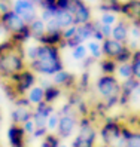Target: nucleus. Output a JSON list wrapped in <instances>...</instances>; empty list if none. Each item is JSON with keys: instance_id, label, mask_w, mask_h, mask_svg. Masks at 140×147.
<instances>
[{"instance_id": "obj_1", "label": "nucleus", "mask_w": 140, "mask_h": 147, "mask_svg": "<svg viewBox=\"0 0 140 147\" xmlns=\"http://www.w3.org/2000/svg\"><path fill=\"white\" fill-rule=\"evenodd\" d=\"M27 68L24 45L16 43L12 39L0 43V76L9 80L15 74Z\"/></svg>"}, {"instance_id": "obj_2", "label": "nucleus", "mask_w": 140, "mask_h": 147, "mask_svg": "<svg viewBox=\"0 0 140 147\" xmlns=\"http://www.w3.org/2000/svg\"><path fill=\"white\" fill-rule=\"evenodd\" d=\"M27 67L34 74L52 77L57 71L63 70V61H61V55H60V48L49 46V45H40L39 43L37 57L31 63H29Z\"/></svg>"}, {"instance_id": "obj_3", "label": "nucleus", "mask_w": 140, "mask_h": 147, "mask_svg": "<svg viewBox=\"0 0 140 147\" xmlns=\"http://www.w3.org/2000/svg\"><path fill=\"white\" fill-rule=\"evenodd\" d=\"M95 89H97L103 104L107 109L121 104L122 85L115 74H101L95 82Z\"/></svg>"}, {"instance_id": "obj_4", "label": "nucleus", "mask_w": 140, "mask_h": 147, "mask_svg": "<svg viewBox=\"0 0 140 147\" xmlns=\"http://www.w3.org/2000/svg\"><path fill=\"white\" fill-rule=\"evenodd\" d=\"M100 138L103 146L107 147H125L127 141V126L119 123L118 120L107 117L100 128Z\"/></svg>"}, {"instance_id": "obj_5", "label": "nucleus", "mask_w": 140, "mask_h": 147, "mask_svg": "<svg viewBox=\"0 0 140 147\" xmlns=\"http://www.w3.org/2000/svg\"><path fill=\"white\" fill-rule=\"evenodd\" d=\"M97 129H95L92 120L88 117L79 119L77 134L72 143V147H97Z\"/></svg>"}, {"instance_id": "obj_6", "label": "nucleus", "mask_w": 140, "mask_h": 147, "mask_svg": "<svg viewBox=\"0 0 140 147\" xmlns=\"http://www.w3.org/2000/svg\"><path fill=\"white\" fill-rule=\"evenodd\" d=\"M7 85H9V88H11V92L16 97L15 100H18L21 97H25V94L36 85V74L27 67L21 73L11 77Z\"/></svg>"}, {"instance_id": "obj_7", "label": "nucleus", "mask_w": 140, "mask_h": 147, "mask_svg": "<svg viewBox=\"0 0 140 147\" xmlns=\"http://www.w3.org/2000/svg\"><path fill=\"white\" fill-rule=\"evenodd\" d=\"M77 126H79V117H77L76 111L69 115H60V122H58V128L55 134L58 135L60 140H66V138L73 135Z\"/></svg>"}, {"instance_id": "obj_8", "label": "nucleus", "mask_w": 140, "mask_h": 147, "mask_svg": "<svg viewBox=\"0 0 140 147\" xmlns=\"http://www.w3.org/2000/svg\"><path fill=\"white\" fill-rule=\"evenodd\" d=\"M2 27L11 34V36H16V34L22 33L29 27V24L25 22L21 16H18L14 11H9L2 15Z\"/></svg>"}, {"instance_id": "obj_9", "label": "nucleus", "mask_w": 140, "mask_h": 147, "mask_svg": "<svg viewBox=\"0 0 140 147\" xmlns=\"http://www.w3.org/2000/svg\"><path fill=\"white\" fill-rule=\"evenodd\" d=\"M11 117H12V123L15 125H22L24 122H27V120L33 117V107L29 104L25 97L16 100V106L12 110Z\"/></svg>"}, {"instance_id": "obj_10", "label": "nucleus", "mask_w": 140, "mask_h": 147, "mask_svg": "<svg viewBox=\"0 0 140 147\" xmlns=\"http://www.w3.org/2000/svg\"><path fill=\"white\" fill-rule=\"evenodd\" d=\"M12 11L18 16H21L27 24L33 22L37 18L36 5H33L31 2H29V0H15L14 6H12Z\"/></svg>"}, {"instance_id": "obj_11", "label": "nucleus", "mask_w": 140, "mask_h": 147, "mask_svg": "<svg viewBox=\"0 0 140 147\" xmlns=\"http://www.w3.org/2000/svg\"><path fill=\"white\" fill-rule=\"evenodd\" d=\"M70 12L73 15V20H75V25H82L92 21L91 20V9L90 6L86 5L82 0H73L72 5H70Z\"/></svg>"}, {"instance_id": "obj_12", "label": "nucleus", "mask_w": 140, "mask_h": 147, "mask_svg": "<svg viewBox=\"0 0 140 147\" xmlns=\"http://www.w3.org/2000/svg\"><path fill=\"white\" fill-rule=\"evenodd\" d=\"M121 15L130 24L140 27V0H127V2H122Z\"/></svg>"}, {"instance_id": "obj_13", "label": "nucleus", "mask_w": 140, "mask_h": 147, "mask_svg": "<svg viewBox=\"0 0 140 147\" xmlns=\"http://www.w3.org/2000/svg\"><path fill=\"white\" fill-rule=\"evenodd\" d=\"M55 111V107L48 102H42V104L33 107V122L36 125V128H46L48 117Z\"/></svg>"}, {"instance_id": "obj_14", "label": "nucleus", "mask_w": 140, "mask_h": 147, "mask_svg": "<svg viewBox=\"0 0 140 147\" xmlns=\"http://www.w3.org/2000/svg\"><path fill=\"white\" fill-rule=\"evenodd\" d=\"M7 141L11 147H25L27 143V134L24 132L21 125L12 123L7 128Z\"/></svg>"}, {"instance_id": "obj_15", "label": "nucleus", "mask_w": 140, "mask_h": 147, "mask_svg": "<svg viewBox=\"0 0 140 147\" xmlns=\"http://www.w3.org/2000/svg\"><path fill=\"white\" fill-rule=\"evenodd\" d=\"M128 34H130V22L127 20H118L116 24L112 27V39L113 40H118L121 43H125L128 42Z\"/></svg>"}, {"instance_id": "obj_16", "label": "nucleus", "mask_w": 140, "mask_h": 147, "mask_svg": "<svg viewBox=\"0 0 140 147\" xmlns=\"http://www.w3.org/2000/svg\"><path fill=\"white\" fill-rule=\"evenodd\" d=\"M25 100L29 101L31 107H36L42 102H45V88L42 85H34L33 88L25 94Z\"/></svg>"}, {"instance_id": "obj_17", "label": "nucleus", "mask_w": 140, "mask_h": 147, "mask_svg": "<svg viewBox=\"0 0 140 147\" xmlns=\"http://www.w3.org/2000/svg\"><path fill=\"white\" fill-rule=\"evenodd\" d=\"M52 83H54L55 86H58V88H70L73 83H75V77L72 73L66 71L64 68L63 70L57 71L54 76H52Z\"/></svg>"}, {"instance_id": "obj_18", "label": "nucleus", "mask_w": 140, "mask_h": 147, "mask_svg": "<svg viewBox=\"0 0 140 147\" xmlns=\"http://www.w3.org/2000/svg\"><path fill=\"white\" fill-rule=\"evenodd\" d=\"M40 45H49V46H64L63 40V31H46L45 36L39 40Z\"/></svg>"}, {"instance_id": "obj_19", "label": "nucleus", "mask_w": 140, "mask_h": 147, "mask_svg": "<svg viewBox=\"0 0 140 147\" xmlns=\"http://www.w3.org/2000/svg\"><path fill=\"white\" fill-rule=\"evenodd\" d=\"M29 28H30V33H31V37L37 42L45 36V33H46V25L40 18H36L33 22H30Z\"/></svg>"}, {"instance_id": "obj_20", "label": "nucleus", "mask_w": 140, "mask_h": 147, "mask_svg": "<svg viewBox=\"0 0 140 147\" xmlns=\"http://www.w3.org/2000/svg\"><path fill=\"white\" fill-rule=\"evenodd\" d=\"M99 7L101 12H110V13H121L122 2L121 0H99Z\"/></svg>"}, {"instance_id": "obj_21", "label": "nucleus", "mask_w": 140, "mask_h": 147, "mask_svg": "<svg viewBox=\"0 0 140 147\" xmlns=\"http://www.w3.org/2000/svg\"><path fill=\"white\" fill-rule=\"evenodd\" d=\"M43 88H45V102H48V104H54V102L58 100L60 97V94H61V89L58 88V86H55L54 83H43L42 85Z\"/></svg>"}, {"instance_id": "obj_22", "label": "nucleus", "mask_w": 140, "mask_h": 147, "mask_svg": "<svg viewBox=\"0 0 140 147\" xmlns=\"http://www.w3.org/2000/svg\"><path fill=\"white\" fill-rule=\"evenodd\" d=\"M55 20L57 22L60 24L61 28H67V27H72L75 25V20H73V15L70 11H58L57 15H55Z\"/></svg>"}, {"instance_id": "obj_23", "label": "nucleus", "mask_w": 140, "mask_h": 147, "mask_svg": "<svg viewBox=\"0 0 140 147\" xmlns=\"http://www.w3.org/2000/svg\"><path fill=\"white\" fill-rule=\"evenodd\" d=\"M86 49H88V55L94 59H103V51H101V43L100 42H97V40H94V39H91V40H88L86 42Z\"/></svg>"}, {"instance_id": "obj_24", "label": "nucleus", "mask_w": 140, "mask_h": 147, "mask_svg": "<svg viewBox=\"0 0 140 147\" xmlns=\"http://www.w3.org/2000/svg\"><path fill=\"white\" fill-rule=\"evenodd\" d=\"M116 77L121 82H125L128 79H133V70H131V64L130 63H122L116 65Z\"/></svg>"}, {"instance_id": "obj_25", "label": "nucleus", "mask_w": 140, "mask_h": 147, "mask_svg": "<svg viewBox=\"0 0 140 147\" xmlns=\"http://www.w3.org/2000/svg\"><path fill=\"white\" fill-rule=\"evenodd\" d=\"M131 70H133V77L140 82V49L133 51V57H131Z\"/></svg>"}, {"instance_id": "obj_26", "label": "nucleus", "mask_w": 140, "mask_h": 147, "mask_svg": "<svg viewBox=\"0 0 140 147\" xmlns=\"http://www.w3.org/2000/svg\"><path fill=\"white\" fill-rule=\"evenodd\" d=\"M125 147H140V129H128L127 128Z\"/></svg>"}, {"instance_id": "obj_27", "label": "nucleus", "mask_w": 140, "mask_h": 147, "mask_svg": "<svg viewBox=\"0 0 140 147\" xmlns=\"http://www.w3.org/2000/svg\"><path fill=\"white\" fill-rule=\"evenodd\" d=\"M116 63L113 59L109 58H103L100 59V70L103 74H115L116 73Z\"/></svg>"}, {"instance_id": "obj_28", "label": "nucleus", "mask_w": 140, "mask_h": 147, "mask_svg": "<svg viewBox=\"0 0 140 147\" xmlns=\"http://www.w3.org/2000/svg\"><path fill=\"white\" fill-rule=\"evenodd\" d=\"M72 57L73 59H76V61H85L86 58H88V49H86V45H77L76 48L72 49Z\"/></svg>"}, {"instance_id": "obj_29", "label": "nucleus", "mask_w": 140, "mask_h": 147, "mask_svg": "<svg viewBox=\"0 0 140 147\" xmlns=\"http://www.w3.org/2000/svg\"><path fill=\"white\" fill-rule=\"evenodd\" d=\"M60 144H61V140L54 132H48L45 138H42V147H58Z\"/></svg>"}, {"instance_id": "obj_30", "label": "nucleus", "mask_w": 140, "mask_h": 147, "mask_svg": "<svg viewBox=\"0 0 140 147\" xmlns=\"http://www.w3.org/2000/svg\"><path fill=\"white\" fill-rule=\"evenodd\" d=\"M58 122H60V113H58V110H55L54 113H52L49 117H48V122H46V129L49 132H54L57 131V128H58Z\"/></svg>"}, {"instance_id": "obj_31", "label": "nucleus", "mask_w": 140, "mask_h": 147, "mask_svg": "<svg viewBox=\"0 0 140 147\" xmlns=\"http://www.w3.org/2000/svg\"><path fill=\"white\" fill-rule=\"evenodd\" d=\"M118 18L115 13H110V12H103L101 13V18H100V22L104 24V25H110V27H113V25L116 24Z\"/></svg>"}, {"instance_id": "obj_32", "label": "nucleus", "mask_w": 140, "mask_h": 147, "mask_svg": "<svg viewBox=\"0 0 140 147\" xmlns=\"http://www.w3.org/2000/svg\"><path fill=\"white\" fill-rule=\"evenodd\" d=\"M76 31H77V25H72V27L64 28L63 30V40H64V43L69 42V40H72L76 36Z\"/></svg>"}, {"instance_id": "obj_33", "label": "nucleus", "mask_w": 140, "mask_h": 147, "mask_svg": "<svg viewBox=\"0 0 140 147\" xmlns=\"http://www.w3.org/2000/svg\"><path fill=\"white\" fill-rule=\"evenodd\" d=\"M127 102H133V104L140 106V82L137 83V86L133 89V92L130 94V97H128V101H127Z\"/></svg>"}, {"instance_id": "obj_34", "label": "nucleus", "mask_w": 140, "mask_h": 147, "mask_svg": "<svg viewBox=\"0 0 140 147\" xmlns=\"http://www.w3.org/2000/svg\"><path fill=\"white\" fill-rule=\"evenodd\" d=\"M39 6L42 7V11H58L57 0H40Z\"/></svg>"}, {"instance_id": "obj_35", "label": "nucleus", "mask_w": 140, "mask_h": 147, "mask_svg": "<svg viewBox=\"0 0 140 147\" xmlns=\"http://www.w3.org/2000/svg\"><path fill=\"white\" fill-rule=\"evenodd\" d=\"M22 129H24V132L27 134V135H33V132L36 131V125H34V122H33V119H30V120H27V122H24L22 125Z\"/></svg>"}, {"instance_id": "obj_36", "label": "nucleus", "mask_w": 140, "mask_h": 147, "mask_svg": "<svg viewBox=\"0 0 140 147\" xmlns=\"http://www.w3.org/2000/svg\"><path fill=\"white\" fill-rule=\"evenodd\" d=\"M99 30H100V33L103 34L104 39H109V37L112 36V27H110V25H104V24H101V22L99 21Z\"/></svg>"}, {"instance_id": "obj_37", "label": "nucleus", "mask_w": 140, "mask_h": 147, "mask_svg": "<svg viewBox=\"0 0 140 147\" xmlns=\"http://www.w3.org/2000/svg\"><path fill=\"white\" fill-rule=\"evenodd\" d=\"M48 129L46 128H36V131L33 132V137L34 138H45L46 135H48Z\"/></svg>"}, {"instance_id": "obj_38", "label": "nucleus", "mask_w": 140, "mask_h": 147, "mask_svg": "<svg viewBox=\"0 0 140 147\" xmlns=\"http://www.w3.org/2000/svg\"><path fill=\"white\" fill-rule=\"evenodd\" d=\"M9 11H12L11 9V5H9V2H0V13H6V12H9Z\"/></svg>"}, {"instance_id": "obj_39", "label": "nucleus", "mask_w": 140, "mask_h": 147, "mask_svg": "<svg viewBox=\"0 0 140 147\" xmlns=\"http://www.w3.org/2000/svg\"><path fill=\"white\" fill-rule=\"evenodd\" d=\"M84 2L88 5V3H92V2H99V0H84Z\"/></svg>"}, {"instance_id": "obj_40", "label": "nucleus", "mask_w": 140, "mask_h": 147, "mask_svg": "<svg viewBox=\"0 0 140 147\" xmlns=\"http://www.w3.org/2000/svg\"><path fill=\"white\" fill-rule=\"evenodd\" d=\"M58 147H69V146H67V144H66V143H61V144H60V146H58Z\"/></svg>"}, {"instance_id": "obj_41", "label": "nucleus", "mask_w": 140, "mask_h": 147, "mask_svg": "<svg viewBox=\"0 0 140 147\" xmlns=\"http://www.w3.org/2000/svg\"><path fill=\"white\" fill-rule=\"evenodd\" d=\"M0 27H2V13H0Z\"/></svg>"}, {"instance_id": "obj_42", "label": "nucleus", "mask_w": 140, "mask_h": 147, "mask_svg": "<svg viewBox=\"0 0 140 147\" xmlns=\"http://www.w3.org/2000/svg\"><path fill=\"white\" fill-rule=\"evenodd\" d=\"M97 147H107V146H103V144H101V146H97Z\"/></svg>"}, {"instance_id": "obj_43", "label": "nucleus", "mask_w": 140, "mask_h": 147, "mask_svg": "<svg viewBox=\"0 0 140 147\" xmlns=\"http://www.w3.org/2000/svg\"><path fill=\"white\" fill-rule=\"evenodd\" d=\"M0 2H9V0H0Z\"/></svg>"}, {"instance_id": "obj_44", "label": "nucleus", "mask_w": 140, "mask_h": 147, "mask_svg": "<svg viewBox=\"0 0 140 147\" xmlns=\"http://www.w3.org/2000/svg\"><path fill=\"white\" fill-rule=\"evenodd\" d=\"M82 2H84V0H82Z\"/></svg>"}]
</instances>
